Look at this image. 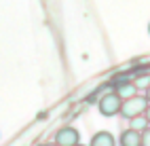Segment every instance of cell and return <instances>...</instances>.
Instances as JSON below:
<instances>
[{"mask_svg":"<svg viewBox=\"0 0 150 146\" xmlns=\"http://www.w3.org/2000/svg\"><path fill=\"white\" fill-rule=\"evenodd\" d=\"M146 106H148V100L144 95L135 93V95L125 97V100L121 102V112L118 114H123L125 119H133V116H137V114H144Z\"/></svg>","mask_w":150,"mask_h":146,"instance_id":"6da1fadb","label":"cell"},{"mask_svg":"<svg viewBox=\"0 0 150 146\" xmlns=\"http://www.w3.org/2000/svg\"><path fill=\"white\" fill-rule=\"evenodd\" d=\"M121 97H118L114 91H110L106 95L99 97V102H97V108H99V114H104V116H114L121 112Z\"/></svg>","mask_w":150,"mask_h":146,"instance_id":"7a4b0ae2","label":"cell"},{"mask_svg":"<svg viewBox=\"0 0 150 146\" xmlns=\"http://www.w3.org/2000/svg\"><path fill=\"white\" fill-rule=\"evenodd\" d=\"M81 142V131L76 127H62L55 133V144L57 146H76Z\"/></svg>","mask_w":150,"mask_h":146,"instance_id":"3957f363","label":"cell"},{"mask_svg":"<svg viewBox=\"0 0 150 146\" xmlns=\"http://www.w3.org/2000/svg\"><path fill=\"white\" fill-rule=\"evenodd\" d=\"M89 146H116V138L110 131H97V133H93Z\"/></svg>","mask_w":150,"mask_h":146,"instance_id":"277c9868","label":"cell"},{"mask_svg":"<svg viewBox=\"0 0 150 146\" xmlns=\"http://www.w3.org/2000/svg\"><path fill=\"white\" fill-rule=\"evenodd\" d=\"M142 142V133L139 131H133V129H125L118 138V144L121 146H139Z\"/></svg>","mask_w":150,"mask_h":146,"instance_id":"5b68a950","label":"cell"},{"mask_svg":"<svg viewBox=\"0 0 150 146\" xmlns=\"http://www.w3.org/2000/svg\"><path fill=\"white\" fill-rule=\"evenodd\" d=\"M114 93L121 97V100H125V97H131V95H135L137 93V89H135V85L131 83V81H121L116 85V89H114Z\"/></svg>","mask_w":150,"mask_h":146,"instance_id":"8992f818","label":"cell"},{"mask_svg":"<svg viewBox=\"0 0 150 146\" xmlns=\"http://www.w3.org/2000/svg\"><path fill=\"white\" fill-rule=\"evenodd\" d=\"M129 121H131L129 129H133V131H139V133H142V131L148 127V121H146L144 114H137V116H133V119H129Z\"/></svg>","mask_w":150,"mask_h":146,"instance_id":"52a82bcc","label":"cell"},{"mask_svg":"<svg viewBox=\"0 0 150 146\" xmlns=\"http://www.w3.org/2000/svg\"><path fill=\"white\" fill-rule=\"evenodd\" d=\"M133 85H135V89H146V87L150 85V76H137V79L133 81Z\"/></svg>","mask_w":150,"mask_h":146,"instance_id":"ba28073f","label":"cell"},{"mask_svg":"<svg viewBox=\"0 0 150 146\" xmlns=\"http://www.w3.org/2000/svg\"><path fill=\"white\" fill-rule=\"evenodd\" d=\"M139 146H150V127H146L142 131V142H139Z\"/></svg>","mask_w":150,"mask_h":146,"instance_id":"9c48e42d","label":"cell"},{"mask_svg":"<svg viewBox=\"0 0 150 146\" xmlns=\"http://www.w3.org/2000/svg\"><path fill=\"white\" fill-rule=\"evenodd\" d=\"M144 116H146V121H148V125H150V104L146 106V110H144Z\"/></svg>","mask_w":150,"mask_h":146,"instance_id":"30bf717a","label":"cell"},{"mask_svg":"<svg viewBox=\"0 0 150 146\" xmlns=\"http://www.w3.org/2000/svg\"><path fill=\"white\" fill-rule=\"evenodd\" d=\"M144 97H146V100H148V104H150V85L146 87V95H144Z\"/></svg>","mask_w":150,"mask_h":146,"instance_id":"8fae6325","label":"cell"},{"mask_svg":"<svg viewBox=\"0 0 150 146\" xmlns=\"http://www.w3.org/2000/svg\"><path fill=\"white\" fill-rule=\"evenodd\" d=\"M38 146H57L55 142H45V144H38Z\"/></svg>","mask_w":150,"mask_h":146,"instance_id":"7c38bea8","label":"cell"},{"mask_svg":"<svg viewBox=\"0 0 150 146\" xmlns=\"http://www.w3.org/2000/svg\"><path fill=\"white\" fill-rule=\"evenodd\" d=\"M76 146H85V144H81V142H78V144H76Z\"/></svg>","mask_w":150,"mask_h":146,"instance_id":"4fadbf2b","label":"cell"},{"mask_svg":"<svg viewBox=\"0 0 150 146\" xmlns=\"http://www.w3.org/2000/svg\"><path fill=\"white\" fill-rule=\"evenodd\" d=\"M148 34H150V23H148Z\"/></svg>","mask_w":150,"mask_h":146,"instance_id":"5bb4252c","label":"cell"}]
</instances>
